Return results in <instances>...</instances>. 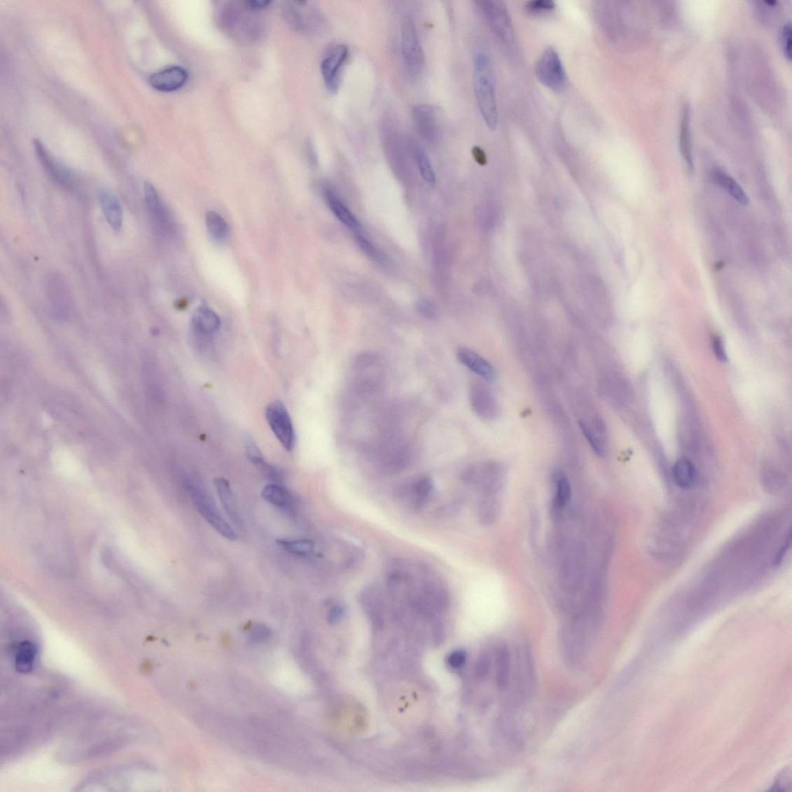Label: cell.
<instances>
[{
    "label": "cell",
    "mask_w": 792,
    "mask_h": 792,
    "mask_svg": "<svg viewBox=\"0 0 792 792\" xmlns=\"http://www.w3.org/2000/svg\"><path fill=\"white\" fill-rule=\"evenodd\" d=\"M262 496L270 504L277 506L288 514L294 513L292 496L284 487L276 484L269 485L263 488Z\"/></svg>",
    "instance_id": "cell-22"
},
{
    "label": "cell",
    "mask_w": 792,
    "mask_h": 792,
    "mask_svg": "<svg viewBox=\"0 0 792 792\" xmlns=\"http://www.w3.org/2000/svg\"><path fill=\"white\" fill-rule=\"evenodd\" d=\"M457 358L464 366L483 380L492 381L494 379L495 371L493 366L475 352L462 347L457 352Z\"/></svg>",
    "instance_id": "cell-16"
},
{
    "label": "cell",
    "mask_w": 792,
    "mask_h": 792,
    "mask_svg": "<svg viewBox=\"0 0 792 792\" xmlns=\"http://www.w3.org/2000/svg\"><path fill=\"white\" fill-rule=\"evenodd\" d=\"M580 425L585 438H587L590 447L593 448L595 452L598 456L603 455L604 453V450L603 449L602 443L599 441V440L597 438V436L593 432L590 431V429L586 424L581 423Z\"/></svg>",
    "instance_id": "cell-34"
},
{
    "label": "cell",
    "mask_w": 792,
    "mask_h": 792,
    "mask_svg": "<svg viewBox=\"0 0 792 792\" xmlns=\"http://www.w3.org/2000/svg\"><path fill=\"white\" fill-rule=\"evenodd\" d=\"M36 647L29 641L20 643L15 655V667L20 673H29L34 669Z\"/></svg>",
    "instance_id": "cell-25"
},
{
    "label": "cell",
    "mask_w": 792,
    "mask_h": 792,
    "mask_svg": "<svg viewBox=\"0 0 792 792\" xmlns=\"http://www.w3.org/2000/svg\"><path fill=\"white\" fill-rule=\"evenodd\" d=\"M325 198L330 209L339 221H342L346 227L352 229V230H359L360 224L357 218L354 216V214L347 209V207L334 190L330 188H326Z\"/></svg>",
    "instance_id": "cell-20"
},
{
    "label": "cell",
    "mask_w": 792,
    "mask_h": 792,
    "mask_svg": "<svg viewBox=\"0 0 792 792\" xmlns=\"http://www.w3.org/2000/svg\"><path fill=\"white\" fill-rule=\"evenodd\" d=\"M713 179L714 182L723 190H726L728 193L734 197L739 203L746 205L749 202V199L747 197L743 188L739 186L737 182L732 179L730 176L723 172L719 169H715L713 173Z\"/></svg>",
    "instance_id": "cell-24"
},
{
    "label": "cell",
    "mask_w": 792,
    "mask_h": 792,
    "mask_svg": "<svg viewBox=\"0 0 792 792\" xmlns=\"http://www.w3.org/2000/svg\"><path fill=\"white\" fill-rule=\"evenodd\" d=\"M472 408L478 416L492 419L497 415L498 407L490 391L482 384L473 383L470 390Z\"/></svg>",
    "instance_id": "cell-13"
},
{
    "label": "cell",
    "mask_w": 792,
    "mask_h": 792,
    "mask_svg": "<svg viewBox=\"0 0 792 792\" xmlns=\"http://www.w3.org/2000/svg\"><path fill=\"white\" fill-rule=\"evenodd\" d=\"M554 495L552 501L553 517L560 519L572 498L571 485L564 473L558 471L553 478Z\"/></svg>",
    "instance_id": "cell-15"
},
{
    "label": "cell",
    "mask_w": 792,
    "mask_h": 792,
    "mask_svg": "<svg viewBox=\"0 0 792 792\" xmlns=\"http://www.w3.org/2000/svg\"><path fill=\"white\" fill-rule=\"evenodd\" d=\"M412 155L414 160L417 162L420 175L423 179L429 183H434L436 181V174L434 169L429 160L426 152L417 145H412Z\"/></svg>",
    "instance_id": "cell-29"
},
{
    "label": "cell",
    "mask_w": 792,
    "mask_h": 792,
    "mask_svg": "<svg viewBox=\"0 0 792 792\" xmlns=\"http://www.w3.org/2000/svg\"><path fill=\"white\" fill-rule=\"evenodd\" d=\"M712 345L716 359L721 362H726L728 361V355L726 349H725L723 340L719 336H715L713 338Z\"/></svg>",
    "instance_id": "cell-41"
},
{
    "label": "cell",
    "mask_w": 792,
    "mask_h": 792,
    "mask_svg": "<svg viewBox=\"0 0 792 792\" xmlns=\"http://www.w3.org/2000/svg\"><path fill=\"white\" fill-rule=\"evenodd\" d=\"M206 225L211 239L216 242H224L228 238L230 232L228 225L219 214L214 211L207 213Z\"/></svg>",
    "instance_id": "cell-28"
},
{
    "label": "cell",
    "mask_w": 792,
    "mask_h": 792,
    "mask_svg": "<svg viewBox=\"0 0 792 792\" xmlns=\"http://www.w3.org/2000/svg\"><path fill=\"white\" fill-rule=\"evenodd\" d=\"M354 372L357 373L358 384L361 388L373 389L379 382L380 361L373 354H362L355 359Z\"/></svg>",
    "instance_id": "cell-12"
},
{
    "label": "cell",
    "mask_w": 792,
    "mask_h": 792,
    "mask_svg": "<svg viewBox=\"0 0 792 792\" xmlns=\"http://www.w3.org/2000/svg\"><path fill=\"white\" fill-rule=\"evenodd\" d=\"M475 92L478 106L487 127L494 130L498 124L496 84L492 63L486 55L475 57Z\"/></svg>",
    "instance_id": "cell-1"
},
{
    "label": "cell",
    "mask_w": 792,
    "mask_h": 792,
    "mask_svg": "<svg viewBox=\"0 0 792 792\" xmlns=\"http://www.w3.org/2000/svg\"><path fill=\"white\" fill-rule=\"evenodd\" d=\"M345 614V606L340 604L331 606L328 613V621L331 625H336L342 620Z\"/></svg>",
    "instance_id": "cell-40"
},
{
    "label": "cell",
    "mask_w": 792,
    "mask_h": 792,
    "mask_svg": "<svg viewBox=\"0 0 792 792\" xmlns=\"http://www.w3.org/2000/svg\"><path fill=\"white\" fill-rule=\"evenodd\" d=\"M34 145L36 153L38 154L43 167L46 168L48 174L53 177L57 183L61 184L62 186L70 188L72 184V177L69 170L61 166L60 164H58V162L49 155L46 147H44L39 139H34Z\"/></svg>",
    "instance_id": "cell-14"
},
{
    "label": "cell",
    "mask_w": 792,
    "mask_h": 792,
    "mask_svg": "<svg viewBox=\"0 0 792 792\" xmlns=\"http://www.w3.org/2000/svg\"><path fill=\"white\" fill-rule=\"evenodd\" d=\"M412 118L419 135L424 141L431 146H438L442 137L438 111L431 105H416L412 108Z\"/></svg>",
    "instance_id": "cell-7"
},
{
    "label": "cell",
    "mask_w": 792,
    "mask_h": 792,
    "mask_svg": "<svg viewBox=\"0 0 792 792\" xmlns=\"http://www.w3.org/2000/svg\"><path fill=\"white\" fill-rule=\"evenodd\" d=\"M192 326L197 332L202 335H211L220 328L221 321L210 307L202 306L195 310L192 317Z\"/></svg>",
    "instance_id": "cell-21"
},
{
    "label": "cell",
    "mask_w": 792,
    "mask_h": 792,
    "mask_svg": "<svg viewBox=\"0 0 792 792\" xmlns=\"http://www.w3.org/2000/svg\"><path fill=\"white\" fill-rule=\"evenodd\" d=\"M479 8L493 32L506 46H512L515 40L512 20L506 4L501 1H478Z\"/></svg>",
    "instance_id": "cell-5"
},
{
    "label": "cell",
    "mask_w": 792,
    "mask_h": 792,
    "mask_svg": "<svg viewBox=\"0 0 792 792\" xmlns=\"http://www.w3.org/2000/svg\"><path fill=\"white\" fill-rule=\"evenodd\" d=\"M433 484L432 479L427 476L419 478L410 487L412 494V505L417 510L423 509L431 497Z\"/></svg>",
    "instance_id": "cell-27"
},
{
    "label": "cell",
    "mask_w": 792,
    "mask_h": 792,
    "mask_svg": "<svg viewBox=\"0 0 792 792\" xmlns=\"http://www.w3.org/2000/svg\"><path fill=\"white\" fill-rule=\"evenodd\" d=\"M510 673V655L506 646H501L496 653V684L499 690L504 691L508 684Z\"/></svg>",
    "instance_id": "cell-26"
},
{
    "label": "cell",
    "mask_w": 792,
    "mask_h": 792,
    "mask_svg": "<svg viewBox=\"0 0 792 792\" xmlns=\"http://www.w3.org/2000/svg\"><path fill=\"white\" fill-rule=\"evenodd\" d=\"M188 79V73L179 66H172L159 71L148 78L153 90L162 92H172L180 90Z\"/></svg>",
    "instance_id": "cell-10"
},
{
    "label": "cell",
    "mask_w": 792,
    "mask_h": 792,
    "mask_svg": "<svg viewBox=\"0 0 792 792\" xmlns=\"http://www.w3.org/2000/svg\"><path fill=\"white\" fill-rule=\"evenodd\" d=\"M419 313L427 319H434L438 316V312L431 303L426 300H419L417 303Z\"/></svg>",
    "instance_id": "cell-39"
},
{
    "label": "cell",
    "mask_w": 792,
    "mask_h": 792,
    "mask_svg": "<svg viewBox=\"0 0 792 792\" xmlns=\"http://www.w3.org/2000/svg\"><path fill=\"white\" fill-rule=\"evenodd\" d=\"M271 4L272 1H269V0H268V1H263V0H260V1H258V0H254V1H248L246 3L247 8L251 11H260L265 8H268V7L270 6Z\"/></svg>",
    "instance_id": "cell-43"
},
{
    "label": "cell",
    "mask_w": 792,
    "mask_h": 792,
    "mask_svg": "<svg viewBox=\"0 0 792 792\" xmlns=\"http://www.w3.org/2000/svg\"><path fill=\"white\" fill-rule=\"evenodd\" d=\"M472 154L473 158L476 160L478 165L484 166L487 164V156L485 153L481 148L478 146L473 147L472 149Z\"/></svg>",
    "instance_id": "cell-42"
},
{
    "label": "cell",
    "mask_w": 792,
    "mask_h": 792,
    "mask_svg": "<svg viewBox=\"0 0 792 792\" xmlns=\"http://www.w3.org/2000/svg\"><path fill=\"white\" fill-rule=\"evenodd\" d=\"M277 543L284 548V549L293 554L301 555L305 556L312 553L314 550V545L312 541L307 539L301 540H278Z\"/></svg>",
    "instance_id": "cell-30"
},
{
    "label": "cell",
    "mask_w": 792,
    "mask_h": 792,
    "mask_svg": "<svg viewBox=\"0 0 792 792\" xmlns=\"http://www.w3.org/2000/svg\"><path fill=\"white\" fill-rule=\"evenodd\" d=\"M245 450L249 460L254 464L256 467L260 468L261 466L265 463L261 451L257 447L256 443L251 440L249 436L245 438Z\"/></svg>",
    "instance_id": "cell-32"
},
{
    "label": "cell",
    "mask_w": 792,
    "mask_h": 792,
    "mask_svg": "<svg viewBox=\"0 0 792 792\" xmlns=\"http://www.w3.org/2000/svg\"><path fill=\"white\" fill-rule=\"evenodd\" d=\"M214 487L222 506H223L227 515L237 527L243 529V522L239 515L238 508H237L235 500L233 497V494L231 489L230 485L228 481L222 478L214 479Z\"/></svg>",
    "instance_id": "cell-18"
},
{
    "label": "cell",
    "mask_w": 792,
    "mask_h": 792,
    "mask_svg": "<svg viewBox=\"0 0 792 792\" xmlns=\"http://www.w3.org/2000/svg\"><path fill=\"white\" fill-rule=\"evenodd\" d=\"M679 148L686 165L693 169V146L690 127V108L685 104L679 125Z\"/></svg>",
    "instance_id": "cell-19"
},
{
    "label": "cell",
    "mask_w": 792,
    "mask_h": 792,
    "mask_svg": "<svg viewBox=\"0 0 792 792\" xmlns=\"http://www.w3.org/2000/svg\"><path fill=\"white\" fill-rule=\"evenodd\" d=\"M144 197L147 209L153 219L162 230L172 232L174 229L172 214L162 202L156 188L150 182H146L144 184Z\"/></svg>",
    "instance_id": "cell-11"
},
{
    "label": "cell",
    "mask_w": 792,
    "mask_h": 792,
    "mask_svg": "<svg viewBox=\"0 0 792 792\" xmlns=\"http://www.w3.org/2000/svg\"><path fill=\"white\" fill-rule=\"evenodd\" d=\"M99 202L107 223L116 232H120L123 226V212L120 200L108 191L99 193Z\"/></svg>",
    "instance_id": "cell-17"
},
{
    "label": "cell",
    "mask_w": 792,
    "mask_h": 792,
    "mask_svg": "<svg viewBox=\"0 0 792 792\" xmlns=\"http://www.w3.org/2000/svg\"><path fill=\"white\" fill-rule=\"evenodd\" d=\"M672 477L676 485L682 489H690L697 478L695 465L687 458H680L672 468Z\"/></svg>",
    "instance_id": "cell-23"
},
{
    "label": "cell",
    "mask_w": 792,
    "mask_h": 792,
    "mask_svg": "<svg viewBox=\"0 0 792 792\" xmlns=\"http://www.w3.org/2000/svg\"><path fill=\"white\" fill-rule=\"evenodd\" d=\"M465 662V655L462 653H457L451 658V665L454 667H460Z\"/></svg>",
    "instance_id": "cell-44"
},
{
    "label": "cell",
    "mask_w": 792,
    "mask_h": 792,
    "mask_svg": "<svg viewBox=\"0 0 792 792\" xmlns=\"http://www.w3.org/2000/svg\"><path fill=\"white\" fill-rule=\"evenodd\" d=\"M556 4L552 0H534L525 5V10L529 13L539 15L549 13L555 9Z\"/></svg>",
    "instance_id": "cell-33"
},
{
    "label": "cell",
    "mask_w": 792,
    "mask_h": 792,
    "mask_svg": "<svg viewBox=\"0 0 792 792\" xmlns=\"http://www.w3.org/2000/svg\"><path fill=\"white\" fill-rule=\"evenodd\" d=\"M190 494L192 501H193L198 512L211 527L221 536L234 541L237 538L235 531L221 517L218 508L214 506L209 496L195 487L191 488Z\"/></svg>",
    "instance_id": "cell-8"
},
{
    "label": "cell",
    "mask_w": 792,
    "mask_h": 792,
    "mask_svg": "<svg viewBox=\"0 0 792 792\" xmlns=\"http://www.w3.org/2000/svg\"><path fill=\"white\" fill-rule=\"evenodd\" d=\"M585 574V551L583 545L573 539L566 543L560 564L559 580L562 590L568 593L578 592L583 586Z\"/></svg>",
    "instance_id": "cell-2"
},
{
    "label": "cell",
    "mask_w": 792,
    "mask_h": 792,
    "mask_svg": "<svg viewBox=\"0 0 792 792\" xmlns=\"http://www.w3.org/2000/svg\"><path fill=\"white\" fill-rule=\"evenodd\" d=\"M347 56H349V48L345 44H339L332 49L321 63V69L324 83L332 93H336L339 90L340 74Z\"/></svg>",
    "instance_id": "cell-9"
},
{
    "label": "cell",
    "mask_w": 792,
    "mask_h": 792,
    "mask_svg": "<svg viewBox=\"0 0 792 792\" xmlns=\"http://www.w3.org/2000/svg\"><path fill=\"white\" fill-rule=\"evenodd\" d=\"M270 637V630L263 625H257L251 629L249 639L253 643H261Z\"/></svg>",
    "instance_id": "cell-37"
},
{
    "label": "cell",
    "mask_w": 792,
    "mask_h": 792,
    "mask_svg": "<svg viewBox=\"0 0 792 792\" xmlns=\"http://www.w3.org/2000/svg\"><path fill=\"white\" fill-rule=\"evenodd\" d=\"M781 46L784 56L788 61L791 59V23L784 25L781 31Z\"/></svg>",
    "instance_id": "cell-36"
},
{
    "label": "cell",
    "mask_w": 792,
    "mask_h": 792,
    "mask_svg": "<svg viewBox=\"0 0 792 792\" xmlns=\"http://www.w3.org/2000/svg\"><path fill=\"white\" fill-rule=\"evenodd\" d=\"M355 239H356L362 251H363L369 258H371L373 260L381 264L386 263L387 260V257L384 256L382 251L377 249L366 237L358 233L355 235Z\"/></svg>",
    "instance_id": "cell-31"
},
{
    "label": "cell",
    "mask_w": 792,
    "mask_h": 792,
    "mask_svg": "<svg viewBox=\"0 0 792 792\" xmlns=\"http://www.w3.org/2000/svg\"><path fill=\"white\" fill-rule=\"evenodd\" d=\"M265 418L272 432L289 451L295 445V432L290 414L282 402L275 401L265 409Z\"/></svg>",
    "instance_id": "cell-6"
},
{
    "label": "cell",
    "mask_w": 792,
    "mask_h": 792,
    "mask_svg": "<svg viewBox=\"0 0 792 792\" xmlns=\"http://www.w3.org/2000/svg\"><path fill=\"white\" fill-rule=\"evenodd\" d=\"M364 553L356 548L353 549L347 554V558L345 560V567L347 569H354L359 567L361 562L364 560Z\"/></svg>",
    "instance_id": "cell-38"
},
{
    "label": "cell",
    "mask_w": 792,
    "mask_h": 792,
    "mask_svg": "<svg viewBox=\"0 0 792 792\" xmlns=\"http://www.w3.org/2000/svg\"><path fill=\"white\" fill-rule=\"evenodd\" d=\"M536 76L544 86L553 92H562L567 86V74L557 50L548 48L536 65Z\"/></svg>",
    "instance_id": "cell-4"
},
{
    "label": "cell",
    "mask_w": 792,
    "mask_h": 792,
    "mask_svg": "<svg viewBox=\"0 0 792 792\" xmlns=\"http://www.w3.org/2000/svg\"><path fill=\"white\" fill-rule=\"evenodd\" d=\"M402 51L407 71L411 76L417 77L423 71L425 55L419 39L415 22L406 15L401 25Z\"/></svg>",
    "instance_id": "cell-3"
},
{
    "label": "cell",
    "mask_w": 792,
    "mask_h": 792,
    "mask_svg": "<svg viewBox=\"0 0 792 792\" xmlns=\"http://www.w3.org/2000/svg\"><path fill=\"white\" fill-rule=\"evenodd\" d=\"M463 504L464 501L462 499L457 498L452 502H450V504L443 506L438 510H436V515L439 517H451L455 515L457 512H459V510L461 508Z\"/></svg>",
    "instance_id": "cell-35"
}]
</instances>
